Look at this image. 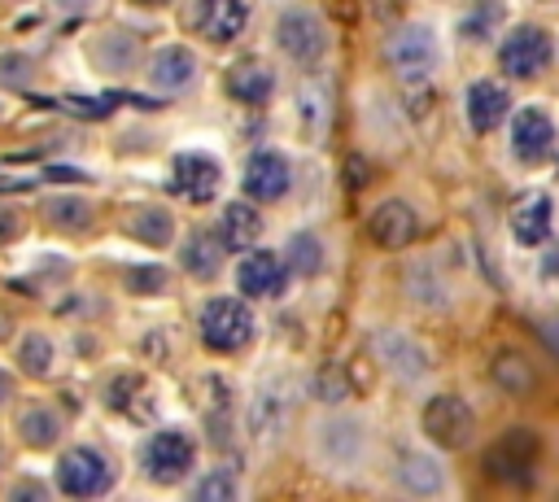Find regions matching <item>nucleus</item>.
<instances>
[{
    "label": "nucleus",
    "mask_w": 559,
    "mask_h": 502,
    "mask_svg": "<svg viewBox=\"0 0 559 502\" xmlns=\"http://www.w3.org/2000/svg\"><path fill=\"white\" fill-rule=\"evenodd\" d=\"M384 61L393 65V74H402L406 83H428L432 70L441 65V39L428 22H402L389 39H384Z\"/></svg>",
    "instance_id": "f257e3e1"
},
{
    "label": "nucleus",
    "mask_w": 559,
    "mask_h": 502,
    "mask_svg": "<svg viewBox=\"0 0 559 502\" xmlns=\"http://www.w3.org/2000/svg\"><path fill=\"white\" fill-rule=\"evenodd\" d=\"M314 458L328 467V471H354L367 463V450H371V432L358 415H328L319 419L314 428Z\"/></svg>",
    "instance_id": "f03ea898"
},
{
    "label": "nucleus",
    "mask_w": 559,
    "mask_h": 502,
    "mask_svg": "<svg viewBox=\"0 0 559 502\" xmlns=\"http://www.w3.org/2000/svg\"><path fill=\"white\" fill-rule=\"evenodd\" d=\"M197 332H201V345L214 349V354H236L253 340L258 332V319L253 310L240 301V297H214L201 306L197 314Z\"/></svg>",
    "instance_id": "7ed1b4c3"
},
{
    "label": "nucleus",
    "mask_w": 559,
    "mask_h": 502,
    "mask_svg": "<svg viewBox=\"0 0 559 502\" xmlns=\"http://www.w3.org/2000/svg\"><path fill=\"white\" fill-rule=\"evenodd\" d=\"M498 70L507 79H537L555 61V35L537 22H520L498 39Z\"/></svg>",
    "instance_id": "20e7f679"
},
{
    "label": "nucleus",
    "mask_w": 559,
    "mask_h": 502,
    "mask_svg": "<svg viewBox=\"0 0 559 502\" xmlns=\"http://www.w3.org/2000/svg\"><path fill=\"white\" fill-rule=\"evenodd\" d=\"M419 428L437 450H467L476 437V410L459 393H432L419 410Z\"/></svg>",
    "instance_id": "39448f33"
},
{
    "label": "nucleus",
    "mask_w": 559,
    "mask_h": 502,
    "mask_svg": "<svg viewBox=\"0 0 559 502\" xmlns=\"http://www.w3.org/2000/svg\"><path fill=\"white\" fill-rule=\"evenodd\" d=\"M192 463H197V445L183 428H157L140 450V467L153 485H179L192 471Z\"/></svg>",
    "instance_id": "423d86ee"
},
{
    "label": "nucleus",
    "mask_w": 559,
    "mask_h": 502,
    "mask_svg": "<svg viewBox=\"0 0 559 502\" xmlns=\"http://www.w3.org/2000/svg\"><path fill=\"white\" fill-rule=\"evenodd\" d=\"M275 48L293 65H319L328 57V22L314 9H288L275 22Z\"/></svg>",
    "instance_id": "0eeeda50"
},
{
    "label": "nucleus",
    "mask_w": 559,
    "mask_h": 502,
    "mask_svg": "<svg viewBox=\"0 0 559 502\" xmlns=\"http://www.w3.org/2000/svg\"><path fill=\"white\" fill-rule=\"evenodd\" d=\"M371 354L380 358V367L402 380V384H419L428 371H432V354L419 336L402 332V327H376L371 332Z\"/></svg>",
    "instance_id": "6e6552de"
},
{
    "label": "nucleus",
    "mask_w": 559,
    "mask_h": 502,
    "mask_svg": "<svg viewBox=\"0 0 559 502\" xmlns=\"http://www.w3.org/2000/svg\"><path fill=\"white\" fill-rule=\"evenodd\" d=\"M57 489L66 498H100L114 489V463L96 445H74L57 458Z\"/></svg>",
    "instance_id": "1a4fd4ad"
},
{
    "label": "nucleus",
    "mask_w": 559,
    "mask_h": 502,
    "mask_svg": "<svg viewBox=\"0 0 559 502\" xmlns=\"http://www.w3.org/2000/svg\"><path fill=\"white\" fill-rule=\"evenodd\" d=\"M533 463H537L533 428H507V437H498L480 458L485 476L498 480V485H528L533 480Z\"/></svg>",
    "instance_id": "9d476101"
},
{
    "label": "nucleus",
    "mask_w": 559,
    "mask_h": 502,
    "mask_svg": "<svg viewBox=\"0 0 559 502\" xmlns=\"http://www.w3.org/2000/svg\"><path fill=\"white\" fill-rule=\"evenodd\" d=\"M218 183H223V166L210 153H197V148L175 153V162H170V192L175 196L205 205V201H214Z\"/></svg>",
    "instance_id": "9b49d317"
},
{
    "label": "nucleus",
    "mask_w": 559,
    "mask_h": 502,
    "mask_svg": "<svg viewBox=\"0 0 559 502\" xmlns=\"http://www.w3.org/2000/svg\"><path fill=\"white\" fill-rule=\"evenodd\" d=\"M555 135H559L555 118L542 105H524V109L511 113V153H515V162H524V166L542 162L546 153H555Z\"/></svg>",
    "instance_id": "f8f14e48"
},
{
    "label": "nucleus",
    "mask_w": 559,
    "mask_h": 502,
    "mask_svg": "<svg viewBox=\"0 0 559 502\" xmlns=\"http://www.w3.org/2000/svg\"><path fill=\"white\" fill-rule=\"evenodd\" d=\"M240 183H245V196H249V201H280V196H288V188H293V162H288L280 148H258V153L245 162Z\"/></svg>",
    "instance_id": "ddd939ff"
},
{
    "label": "nucleus",
    "mask_w": 559,
    "mask_h": 502,
    "mask_svg": "<svg viewBox=\"0 0 559 502\" xmlns=\"http://www.w3.org/2000/svg\"><path fill=\"white\" fill-rule=\"evenodd\" d=\"M393 480L411 498H437V493L450 489V476H445L441 458L428 454V450H402L397 463H393Z\"/></svg>",
    "instance_id": "4468645a"
},
{
    "label": "nucleus",
    "mask_w": 559,
    "mask_h": 502,
    "mask_svg": "<svg viewBox=\"0 0 559 502\" xmlns=\"http://www.w3.org/2000/svg\"><path fill=\"white\" fill-rule=\"evenodd\" d=\"M463 113H467V127L485 135L511 118V92L498 79H472L463 92Z\"/></svg>",
    "instance_id": "2eb2a0df"
},
{
    "label": "nucleus",
    "mask_w": 559,
    "mask_h": 502,
    "mask_svg": "<svg viewBox=\"0 0 559 502\" xmlns=\"http://www.w3.org/2000/svg\"><path fill=\"white\" fill-rule=\"evenodd\" d=\"M367 231H371V240H376L380 249H406V244L419 236V214H415L406 201L389 196V201H380V205L371 210Z\"/></svg>",
    "instance_id": "dca6fc26"
},
{
    "label": "nucleus",
    "mask_w": 559,
    "mask_h": 502,
    "mask_svg": "<svg viewBox=\"0 0 559 502\" xmlns=\"http://www.w3.org/2000/svg\"><path fill=\"white\" fill-rule=\"evenodd\" d=\"M288 279V266L280 253L271 249H249L240 262H236V288L245 297H275Z\"/></svg>",
    "instance_id": "f3484780"
},
{
    "label": "nucleus",
    "mask_w": 559,
    "mask_h": 502,
    "mask_svg": "<svg viewBox=\"0 0 559 502\" xmlns=\"http://www.w3.org/2000/svg\"><path fill=\"white\" fill-rule=\"evenodd\" d=\"M402 288L419 310H450L454 306V284L445 279V271L432 258H415L402 275Z\"/></svg>",
    "instance_id": "a211bd4d"
},
{
    "label": "nucleus",
    "mask_w": 559,
    "mask_h": 502,
    "mask_svg": "<svg viewBox=\"0 0 559 502\" xmlns=\"http://www.w3.org/2000/svg\"><path fill=\"white\" fill-rule=\"evenodd\" d=\"M288 423V384L284 380H266L253 397H249V432L253 441L271 445Z\"/></svg>",
    "instance_id": "6ab92c4d"
},
{
    "label": "nucleus",
    "mask_w": 559,
    "mask_h": 502,
    "mask_svg": "<svg viewBox=\"0 0 559 502\" xmlns=\"http://www.w3.org/2000/svg\"><path fill=\"white\" fill-rule=\"evenodd\" d=\"M197 17V31L210 39V44H231V39H240L245 35V26H249V4L245 0H197V9H192Z\"/></svg>",
    "instance_id": "aec40b11"
},
{
    "label": "nucleus",
    "mask_w": 559,
    "mask_h": 502,
    "mask_svg": "<svg viewBox=\"0 0 559 502\" xmlns=\"http://www.w3.org/2000/svg\"><path fill=\"white\" fill-rule=\"evenodd\" d=\"M192 79H197V52H192V48L166 44V48L153 52V61H148V83H153L157 92H188Z\"/></svg>",
    "instance_id": "412c9836"
},
{
    "label": "nucleus",
    "mask_w": 559,
    "mask_h": 502,
    "mask_svg": "<svg viewBox=\"0 0 559 502\" xmlns=\"http://www.w3.org/2000/svg\"><path fill=\"white\" fill-rule=\"evenodd\" d=\"M550 223H555V201H550L546 192H533L528 201L515 205V214H511V236H515L520 244L537 249V244L550 240Z\"/></svg>",
    "instance_id": "4be33fe9"
},
{
    "label": "nucleus",
    "mask_w": 559,
    "mask_h": 502,
    "mask_svg": "<svg viewBox=\"0 0 559 502\" xmlns=\"http://www.w3.org/2000/svg\"><path fill=\"white\" fill-rule=\"evenodd\" d=\"M227 92L240 105H266L275 96V70L266 61H240L227 70Z\"/></svg>",
    "instance_id": "5701e85b"
},
{
    "label": "nucleus",
    "mask_w": 559,
    "mask_h": 502,
    "mask_svg": "<svg viewBox=\"0 0 559 502\" xmlns=\"http://www.w3.org/2000/svg\"><path fill=\"white\" fill-rule=\"evenodd\" d=\"M61 415L48 406V402H31V406H22L17 410V437H22V445H31V450H52L57 441H61Z\"/></svg>",
    "instance_id": "b1692460"
},
{
    "label": "nucleus",
    "mask_w": 559,
    "mask_h": 502,
    "mask_svg": "<svg viewBox=\"0 0 559 502\" xmlns=\"http://www.w3.org/2000/svg\"><path fill=\"white\" fill-rule=\"evenodd\" d=\"M92 61H96V70H105V74H127V70L140 61V39L127 35V31H100V35L92 39Z\"/></svg>",
    "instance_id": "393cba45"
},
{
    "label": "nucleus",
    "mask_w": 559,
    "mask_h": 502,
    "mask_svg": "<svg viewBox=\"0 0 559 502\" xmlns=\"http://www.w3.org/2000/svg\"><path fill=\"white\" fill-rule=\"evenodd\" d=\"M223 240L218 236H210V231H192L188 240H183V249H179V266L192 275V279H214L218 271H223Z\"/></svg>",
    "instance_id": "a878e982"
},
{
    "label": "nucleus",
    "mask_w": 559,
    "mask_h": 502,
    "mask_svg": "<svg viewBox=\"0 0 559 502\" xmlns=\"http://www.w3.org/2000/svg\"><path fill=\"white\" fill-rule=\"evenodd\" d=\"M258 236H262V214L253 210V201H231L223 210V218H218V240L227 249H240L245 253Z\"/></svg>",
    "instance_id": "bb28decb"
},
{
    "label": "nucleus",
    "mask_w": 559,
    "mask_h": 502,
    "mask_svg": "<svg viewBox=\"0 0 559 502\" xmlns=\"http://www.w3.org/2000/svg\"><path fill=\"white\" fill-rule=\"evenodd\" d=\"M502 22H507V0H472L459 17V35L472 44H489Z\"/></svg>",
    "instance_id": "cd10ccee"
},
{
    "label": "nucleus",
    "mask_w": 559,
    "mask_h": 502,
    "mask_svg": "<svg viewBox=\"0 0 559 502\" xmlns=\"http://www.w3.org/2000/svg\"><path fill=\"white\" fill-rule=\"evenodd\" d=\"M39 218L57 231H87L92 227V205L79 192H61V196H48L39 205Z\"/></svg>",
    "instance_id": "c85d7f7f"
},
{
    "label": "nucleus",
    "mask_w": 559,
    "mask_h": 502,
    "mask_svg": "<svg viewBox=\"0 0 559 502\" xmlns=\"http://www.w3.org/2000/svg\"><path fill=\"white\" fill-rule=\"evenodd\" d=\"M131 236H135L140 244L162 249V244H170V240H175V214H170V210H162V205H144V210H135V214H131Z\"/></svg>",
    "instance_id": "c756f323"
},
{
    "label": "nucleus",
    "mask_w": 559,
    "mask_h": 502,
    "mask_svg": "<svg viewBox=\"0 0 559 502\" xmlns=\"http://www.w3.org/2000/svg\"><path fill=\"white\" fill-rule=\"evenodd\" d=\"M489 375H493V384L507 389V393H528V389H533V362H528L524 354H515V349H502V354L493 358Z\"/></svg>",
    "instance_id": "7c9ffc66"
},
{
    "label": "nucleus",
    "mask_w": 559,
    "mask_h": 502,
    "mask_svg": "<svg viewBox=\"0 0 559 502\" xmlns=\"http://www.w3.org/2000/svg\"><path fill=\"white\" fill-rule=\"evenodd\" d=\"M284 266L297 275H319L323 271V240L314 231H297L284 249Z\"/></svg>",
    "instance_id": "2f4dec72"
},
{
    "label": "nucleus",
    "mask_w": 559,
    "mask_h": 502,
    "mask_svg": "<svg viewBox=\"0 0 559 502\" xmlns=\"http://www.w3.org/2000/svg\"><path fill=\"white\" fill-rule=\"evenodd\" d=\"M297 109H301L306 135H319V131L328 127V87L314 83V79H306V83L297 87Z\"/></svg>",
    "instance_id": "473e14b6"
},
{
    "label": "nucleus",
    "mask_w": 559,
    "mask_h": 502,
    "mask_svg": "<svg viewBox=\"0 0 559 502\" xmlns=\"http://www.w3.org/2000/svg\"><path fill=\"white\" fill-rule=\"evenodd\" d=\"M17 362H22V371L35 375V380L52 375V340H48L44 332H26V336L17 340Z\"/></svg>",
    "instance_id": "72a5a7b5"
},
{
    "label": "nucleus",
    "mask_w": 559,
    "mask_h": 502,
    "mask_svg": "<svg viewBox=\"0 0 559 502\" xmlns=\"http://www.w3.org/2000/svg\"><path fill=\"white\" fill-rule=\"evenodd\" d=\"M236 498H240V485H236V476L223 471V467H210V471L192 485V502H236Z\"/></svg>",
    "instance_id": "f704fd0d"
},
{
    "label": "nucleus",
    "mask_w": 559,
    "mask_h": 502,
    "mask_svg": "<svg viewBox=\"0 0 559 502\" xmlns=\"http://www.w3.org/2000/svg\"><path fill=\"white\" fill-rule=\"evenodd\" d=\"M35 79V61L26 52H4L0 57V83L4 87H26Z\"/></svg>",
    "instance_id": "c9c22d12"
},
{
    "label": "nucleus",
    "mask_w": 559,
    "mask_h": 502,
    "mask_svg": "<svg viewBox=\"0 0 559 502\" xmlns=\"http://www.w3.org/2000/svg\"><path fill=\"white\" fill-rule=\"evenodd\" d=\"M127 284H131L135 292H162V288H166V271H157V266L131 271V275H127Z\"/></svg>",
    "instance_id": "e433bc0d"
},
{
    "label": "nucleus",
    "mask_w": 559,
    "mask_h": 502,
    "mask_svg": "<svg viewBox=\"0 0 559 502\" xmlns=\"http://www.w3.org/2000/svg\"><path fill=\"white\" fill-rule=\"evenodd\" d=\"M537 336H542V345L559 358V310H555V314H546V319L537 323Z\"/></svg>",
    "instance_id": "4c0bfd02"
},
{
    "label": "nucleus",
    "mask_w": 559,
    "mask_h": 502,
    "mask_svg": "<svg viewBox=\"0 0 559 502\" xmlns=\"http://www.w3.org/2000/svg\"><path fill=\"white\" fill-rule=\"evenodd\" d=\"M9 498H13V502H44V498H48V489H44L39 480H22V485H13V489H9Z\"/></svg>",
    "instance_id": "58836bf2"
},
{
    "label": "nucleus",
    "mask_w": 559,
    "mask_h": 502,
    "mask_svg": "<svg viewBox=\"0 0 559 502\" xmlns=\"http://www.w3.org/2000/svg\"><path fill=\"white\" fill-rule=\"evenodd\" d=\"M22 231V214H13V210H0V240H13Z\"/></svg>",
    "instance_id": "ea45409f"
},
{
    "label": "nucleus",
    "mask_w": 559,
    "mask_h": 502,
    "mask_svg": "<svg viewBox=\"0 0 559 502\" xmlns=\"http://www.w3.org/2000/svg\"><path fill=\"white\" fill-rule=\"evenodd\" d=\"M52 4H57L61 13H87V9L96 4V0H52Z\"/></svg>",
    "instance_id": "a19ab883"
},
{
    "label": "nucleus",
    "mask_w": 559,
    "mask_h": 502,
    "mask_svg": "<svg viewBox=\"0 0 559 502\" xmlns=\"http://www.w3.org/2000/svg\"><path fill=\"white\" fill-rule=\"evenodd\" d=\"M13 389H17V384H13V375H9V371H0V406L13 397Z\"/></svg>",
    "instance_id": "79ce46f5"
},
{
    "label": "nucleus",
    "mask_w": 559,
    "mask_h": 502,
    "mask_svg": "<svg viewBox=\"0 0 559 502\" xmlns=\"http://www.w3.org/2000/svg\"><path fill=\"white\" fill-rule=\"evenodd\" d=\"M135 4H166V0H135Z\"/></svg>",
    "instance_id": "37998d69"
},
{
    "label": "nucleus",
    "mask_w": 559,
    "mask_h": 502,
    "mask_svg": "<svg viewBox=\"0 0 559 502\" xmlns=\"http://www.w3.org/2000/svg\"><path fill=\"white\" fill-rule=\"evenodd\" d=\"M555 61H559V39H555Z\"/></svg>",
    "instance_id": "c03bdc74"
},
{
    "label": "nucleus",
    "mask_w": 559,
    "mask_h": 502,
    "mask_svg": "<svg viewBox=\"0 0 559 502\" xmlns=\"http://www.w3.org/2000/svg\"><path fill=\"white\" fill-rule=\"evenodd\" d=\"M0 467H4V450H0Z\"/></svg>",
    "instance_id": "a18cd8bd"
},
{
    "label": "nucleus",
    "mask_w": 559,
    "mask_h": 502,
    "mask_svg": "<svg viewBox=\"0 0 559 502\" xmlns=\"http://www.w3.org/2000/svg\"><path fill=\"white\" fill-rule=\"evenodd\" d=\"M542 4H559V0H542Z\"/></svg>",
    "instance_id": "49530a36"
}]
</instances>
